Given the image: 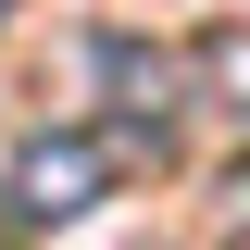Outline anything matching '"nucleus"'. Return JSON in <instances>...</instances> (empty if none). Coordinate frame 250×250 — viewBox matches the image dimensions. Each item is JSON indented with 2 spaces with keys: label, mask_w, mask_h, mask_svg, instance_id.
I'll return each mask as SVG.
<instances>
[{
  "label": "nucleus",
  "mask_w": 250,
  "mask_h": 250,
  "mask_svg": "<svg viewBox=\"0 0 250 250\" xmlns=\"http://www.w3.org/2000/svg\"><path fill=\"white\" fill-rule=\"evenodd\" d=\"M113 175H125V138H100V125H50V138L13 150V213H25V225H75V213L113 200Z\"/></svg>",
  "instance_id": "1"
},
{
  "label": "nucleus",
  "mask_w": 250,
  "mask_h": 250,
  "mask_svg": "<svg viewBox=\"0 0 250 250\" xmlns=\"http://www.w3.org/2000/svg\"><path fill=\"white\" fill-rule=\"evenodd\" d=\"M100 88L125 113V150H163V100H175V62L138 50V38H100Z\"/></svg>",
  "instance_id": "2"
},
{
  "label": "nucleus",
  "mask_w": 250,
  "mask_h": 250,
  "mask_svg": "<svg viewBox=\"0 0 250 250\" xmlns=\"http://www.w3.org/2000/svg\"><path fill=\"white\" fill-rule=\"evenodd\" d=\"M200 75L225 88V113H250V25H213V38H200Z\"/></svg>",
  "instance_id": "3"
},
{
  "label": "nucleus",
  "mask_w": 250,
  "mask_h": 250,
  "mask_svg": "<svg viewBox=\"0 0 250 250\" xmlns=\"http://www.w3.org/2000/svg\"><path fill=\"white\" fill-rule=\"evenodd\" d=\"M0 13H13V0H0Z\"/></svg>",
  "instance_id": "4"
}]
</instances>
